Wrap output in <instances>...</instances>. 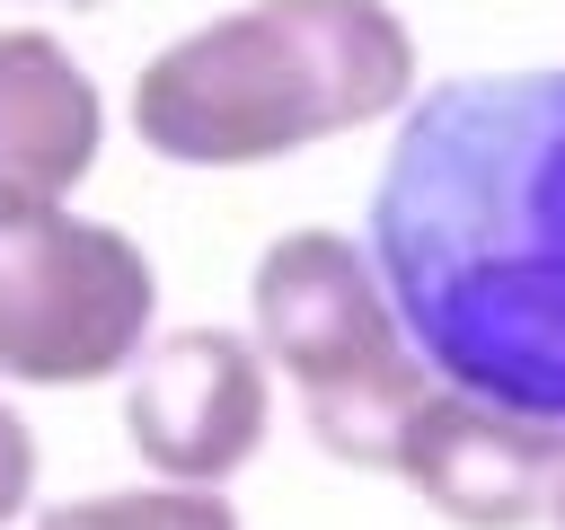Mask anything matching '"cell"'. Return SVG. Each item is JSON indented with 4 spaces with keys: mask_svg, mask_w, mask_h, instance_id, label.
<instances>
[{
    "mask_svg": "<svg viewBox=\"0 0 565 530\" xmlns=\"http://www.w3.org/2000/svg\"><path fill=\"white\" fill-rule=\"evenodd\" d=\"M247 336L291 371L318 451L397 477L406 424L441 389V371L415 353L371 239H344L327 221L282 230L247 274Z\"/></svg>",
    "mask_w": 565,
    "mask_h": 530,
    "instance_id": "3",
    "label": "cell"
},
{
    "mask_svg": "<svg viewBox=\"0 0 565 530\" xmlns=\"http://www.w3.org/2000/svg\"><path fill=\"white\" fill-rule=\"evenodd\" d=\"M71 9H97V0H71Z\"/></svg>",
    "mask_w": 565,
    "mask_h": 530,
    "instance_id": "11",
    "label": "cell"
},
{
    "mask_svg": "<svg viewBox=\"0 0 565 530\" xmlns=\"http://www.w3.org/2000/svg\"><path fill=\"white\" fill-rule=\"evenodd\" d=\"M35 530H238V504L221 486H115V495H62L35 512Z\"/></svg>",
    "mask_w": 565,
    "mask_h": 530,
    "instance_id": "8",
    "label": "cell"
},
{
    "mask_svg": "<svg viewBox=\"0 0 565 530\" xmlns=\"http://www.w3.org/2000/svg\"><path fill=\"white\" fill-rule=\"evenodd\" d=\"M265 424L274 362L238 327H168L124 371V442L177 486H221L230 468H247Z\"/></svg>",
    "mask_w": 565,
    "mask_h": 530,
    "instance_id": "5",
    "label": "cell"
},
{
    "mask_svg": "<svg viewBox=\"0 0 565 530\" xmlns=\"http://www.w3.org/2000/svg\"><path fill=\"white\" fill-rule=\"evenodd\" d=\"M547 521H556V530H565V486H556V512H547Z\"/></svg>",
    "mask_w": 565,
    "mask_h": 530,
    "instance_id": "10",
    "label": "cell"
},
{
    "mask_svg": "<svg viewBox=\"0 0 565 530\" xmlns=\"http://www.w3.org/2000/svg\"><path fill=\"white\" fill-rule=\"evenodd\" d=\"M159 318V274L132 230L62 194H0V380L71 389L132 371Z\"/></svg>",
    "mask_w": 565,
    "mask_h": 530,
    "instance_id": "4",
    "label": "cell"
},
{
    "mask_svg": "<svg viewBox=\"0 0 565 530\" xmlns=\"http://www.w3.org/2000/svg\"><path fill=\"white\" fill-rule=\"evenodd\" d=\"M415 35L388 0H247L132 71V132L177 168H256L406 115Z\"/></svg>",
    "mask_w": 565,
    "mask_h": 530,
    "instance_id": "2",
    "label": "cell"
},
{
    "mask_svg": "<svg viewBox=\"0 0 565 530\" xmlns=\"http://www.w3.org/2000/svg\"><path fill=\"white\" fill-rule=\"evenodd\" d=\"M106 97L44 26H0V194H71L97 168Z\"/></svg>",
    "mask_w": 565,
    "mask_h": 530,
    "instance_id": "7",
    "label": "cell"
},
{
    "mask_svg": "<svg viewBox=\"0 0 565 530\" xmlns=\"http://www.w3.org/2000/svg\"><path fill=\"white\" fill-rule=\"evenodd\" d=\"M26 495H35V433H26V415L0 398V521H18Z\"/></svg>",
    "mask_w": 565,
    "mask_h": 530,
    "instance_id": "9",
    "label": "cell"
},
{
    "mask_svg": "<svg viewBox=\"0 0 565 530\" xmlns=\"http://www.w3.org/2000/svg\"><path fill=\"white\" fill-rule=\"evenodd\" d=\"M371 256L450 389L565 424V62L415 88L371 177Z\"/></svg>",
    "mask_w": 565,
    "mask_h": 530,
    "instance_id": "1",
    "label": "cell"
},
{
    "mask_svg": "<svg viewBox=\"0 0 565 530\" xmlns=\"http://www.w3.org/2000/svg\"><path fill=\"white\" fill-rule=\"evenodd\" d=\"M397 477L459 530H521V521H547L556 512V486H565V424L547 415H521L503 398H477V389H433L406 424V459Z\"/></svg>",
    "mask_w": 565,
    "mask_h": 530,
    "instance_id": "6",
    "label": "cell"
}]
</instances>
